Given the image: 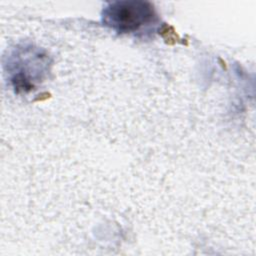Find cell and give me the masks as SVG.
<instances>
[{
	"label": "cell",
	"instance_id": "6da1fadb",
	"mask_svg": "<svg viewBox=\"0 0 256 256\" xmlns=\"http://www.w3.org/2000/svg\"><path fill=\"white\" fill-rule=\"evenodd\" d=\"M103 23L119 33L133 32L154 17L153 6L143 1H120L103 11Z\"/></svg>",
	"mask_w": 256,
	"mask_h": 256
}]
</instances>
